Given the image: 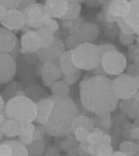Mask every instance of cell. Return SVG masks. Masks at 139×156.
I'll return each mask as SVG.
<instances>
[{
	"label": "cell",
	"mask_w": 139,
	"mask_h": 156,
	"mask_svg": "<svg viewBox=\"0 0 139 156\" xmlns=\"http://www.w3.org/2000/svg\"><path fill=\"white\" fill-rule=\"evenodd\" d=\"M80 101L83 108L95 115H110L117 108L119 100L115 95L111 80L93 76L80 83Z\"/></svg>",
	"instance_id": "cell-1"
},
{
	"label": "cell",
	"mask_w": 139,
	"mask_h": 156,
	"mask_svg": "<svg viewBox=\"0 0 139 156\" xmlns=\"http://www.w3.org/2000/svg\"><path fill=\"white\" fill-rule=\"evenodd\" d=\"M50 98L54 101V108L44 126L45 133L55 137L69 135L71 134V122L79 115L77 104L70 96Z\"/></svg>",
	"instance_id": "cell-2"
},
{
	"label": "cell",
	"mask_w": 139,
	"mask_h": 156,
	"mask_svg": "<svg viewBox=\"0 0 139 156\" xmlns=\"http://www.w3.org/2000/svg\"><path fill=\"white\" fill-rule=\"evenodd\" d=\"M5 113L8 119L17 123H33L37 117L36 102L24 95H15L5 103Z\"/></svg>",
	"instance_id": "cell-3"
},
{
	"label": "cell",
	"mask_w": 139,
	"mask_h": 156,
	"mask_svg": "<svg viewBox=\"0 0 139 156\" xmlns=\"http://www.w3.org/2000/svg\"><path fill=\"white\" fill-rule=\"evenodd\" d=\"M70 52L73 64L80 71L93 70L100 64L101 55L98 47L92 43L81 44Z\"/></svg>",
	"instance_id": "cell-4"
},
{
	"label": "cell",
	"mask_w": 139,
	"mask_h": 156,
	"mask_svg": "<svg viewBox=\"0 0 139 156\" xmlns=\"http://www.w3.org/2000/svg\"><path fill=\"white\" fill-rule=\"evenodd\" d=\"M98 35L99 29L95 23L83 22L77 28L70 31L66 39L67 47L71 50L81 44L92 43L96 38H97Z\"/></svg>",
	"instance_id": "cell-5"
},
{
	"label": "cell",
	"mask_w": 139,
	"mask_h": 156,
	"mask_svg": "<svg viewBox=\"0 0 139 156\" xmlns=\"http://www.w3.org/2000/svg\"><path fill=\"white\" fill-rule=\"evenodd\" d=\"M111 87L119 101L131 99L138 92L139 76H131L121 74L111 80Z\"/></svg>",
	"instance_id": "cell-6"
},
{
	"label": "cell",
	"mask_w": 139,
	"mask_h": 156,
	"mask_svg": "<svg viewBox=\"0 0 139 156\" xmlns=\"http://www.w3.org/2000/svg\"><path fill=\"white\" fill-rule=\"evenodd\" d=\"M101 67L106 75L119 76L127 69V59L117 50H112L101 57Z\"/></svg>",
	"instance_id": "cell-7"
},
{
	"label": "cell",
	"mask_w": 139,
	"mask_h": 156,
	"mask_svg": "<svg viewBox=\"0 0 139 156\" xmlns=\"http://www.w3.org/2000/svg\"><path fill=\"white\" fill-rule=\"evenodd\" d=\"M22 12L25 18V24L37 30L43 28L46 20L50 17L45 12L44 5L36 2L23 8Z\"/></svg>",
	"instance_id": "cell-8"
},
{
	"label": "cell",
	"mask_w": 139,
	"mask_h": 156,
	"mask_svg": "<svg viewBox=\"0 0 139 156\" xmlns=\"http://www.w3.org/2000/svg\"><path fill=\"white\" fill-rule=\"evenodd\" d=\"M130 11L127 16L117 20L121 33L137 35L139 32V2L137 0L130 1Z\"/></svg>",
	"instance_id": "cell-9"
},
{
	"label": "cell",
	"mask_w": 139,
	"mask_h": 156,
	"mask_svg": "<svg viewBox=\"0 0 139 156\" xmlns=\"http://www.w3.org/2000/svg\"><path fill=\"white\" fill-rule=\"evenodd\" d=\"M65 44L59 38L56 37L52 44L46 49H42L38 50V56L39 60L45 62H53L57 63L59 57L65 52Z\"/></svg>",
	"instance_id": "cell-10"
},
{
	"label": "cell",
	"mask_w": 139,
	"mask_h": 156,
	"mask_svg": "<svg viewBox=\"0 0 139 156\" xmlns=\"http://www.w3.org/2000/svg\"><path fill=\"white\" fill-rule=\"evenodd\" d=\"M130 2L127 0H113L110 2L106 9V19L110 22L117 20L128 15L130 11Z\"/></svg>",
	"instance_id": "cell-11"
},
{
	"label": "cell",
	"mask_w": 139,
	"mask_h": 156,
	"mask_svg": "<svg viewBox=\"0 0 139 156\" xmlns=\"http://www.w3.org/2000/svg\"><path fill=\"white\" fill-rule=\"evenodd\" d=\"M17 72V63L10 54L0 53V84L11 81Z\"/></svg>",
	"instance_id": "cell-12"
},
{
	"label": "cell",
	"mask_w": 139,
	"mask_h": 156,
	"mask_svg": "<svg viewBox=\"0 0 139 156\" xmlns=\"http://www.w3.org/2000/svg\"><path fill=\"white\" fill-rule=\"evenodd\" d=\"M4 28L11 31L22 30L25 25V18L21 10H10L6 15L5 18L1 21Z\"/></svg>",
	"instance_id": "cell-13"
},
{
	"label": "cell",
	"mask_w": 139,
	"mask_h": 156,
	"mask_svg": "<svg viewBox=\"0 0 139 156\" xmlns=\"http://www.w3.org/2000/svg\"><path fill=\"white\" fill-rule=\"evenodd\" d=\"M45 12L51 18L64 19L68 11V0H47L45 5Z\"/></svg>",
	"instance_id": "cell-14"
},
{
	"label": "cell",
	"mask_w": 139,
	"mask_h": 156,
	"mask_svg": "<svg viewBox=\"0 0 139 156\" xmlns=\"http://www.w3.org/2000/svg\"><path fill=\"white\" fill-rule=\"evenodd\" d=\"M21 52L34 53L41 50V40L35 30H27L21 37Z\"/></svg>",
	"instance_id": "cell-15"
},
{
	"label": "cell",
	"mask_w": 139,
	"mask_h": 156,
	"mask_svg": "<svg viewBox=\"0 0 139 156\" xmlns=\"http://www.w3.org/2000/svg\"><path fill=\"white\" fill-rule=\"evenodd\" d=\"M41 77L46 86L50 87L52 84L58 81L62 76V73L57 63L45 62L41 67Z\"/></svg>",
	"instance_id": "cell-16"
},
{
	"label": "cell",
	"mask_w": 139,
	"mask_h": 156,
	"mask_svg": "<svg viewBox=\"0 0 139 156\" xmlns=\"http://www.w3.org/2000/svg\"><path fill=\"white\" fill-rule=\"evenodd\" d=\"M37 106V117L36 122L39 125L45 126L49 121L50 115L54 108V101L51 98H45L36 102Z\"/></svg>",
	"instance_id": "cell-17"
},
{
	"label": "cell",
	"mask_w": 139,
	"mask_h": 156,
	"mask_svg": "<svg viewBox=\"0 0 139 156\" xmlns=\"http://www.w3.org/2000/svg\"><path fill=\"white\" fill-rule=\"evenodd\" d=\"M0 156H29V154L20 141L7 140L0 143Z\"/></svg>",
	"instance_id": "cell-18"
},
{
	"label": "cell",
	"mask_w": 139,
	"mask_h": 156,
	"mask_svg": "<svg viewBox=\"0 0 139 156\" xmlns=\"http://www.w3.org/2000/svg\"><path fill=\"white\" fill-rule=\"evenodd\" d=\"M17 44V36L4 27H0V53L9 54Z\"/></svg>",
	"instance_id": "cell-19"
},
{
	"label": "cell",
	"mask_w": 139,
	"mask_h": 156,
	"mask_svg": "<svg viewBox=\"0 0 139 156\" xmlns=\"http://www.w3.org/2000/svg\"><path fill=\"white\" fill-rule=\"evenodd\" d=\"M117 107L130 119H137L139 115L138 92L131 99L119 101Z\"/></svg>",
	"instance_id": "cell-20"
},
{
	"label": "cell",
	"mask_w": 139,
	"mask_h": 156,
	"mask_svg": "<svg viewBox=\"0 0 139 156\" xmlns=\"http://www.w3.org/2000/svg\"><path fill=\"white\" fill-rule=\"evenodd\" d=\"M57 64L61 70L62 76H73V75L81 72L78 68L73 64L71 58L70 50H66L59 57Z\"/></svg>",
	"instance_id": "cell-21"
},
{
	"label": "cell",
	"mask_w": 139,
	"mask_h": 156,
	"mask_svg": "<svg viewBox=\"0 0 139 156\" xmlns=\"http://www.w3.org/2000/svg\"><path fill=\"white\" fill-rule=\"evenodd\" d=\"M36 126L33 123H19L18 128V138L23 145L28 147L34 140V133Z\"/></svg>",
	"instance_id": "cell-22"
},
{
	"label": "cell",
	"mask_w": 139,
	"mask_h": 156,
	"mask_svg": "<svg viewBox=\"0 0 139 156\" xmlns=\"http://www.w3.org/2000/svg\"><path fill=\"white\" fill-rule=\"evenodd\" d=\"M87 142L95 146L101 144V143L111 144V138L110 134H107L105 131L97 128H95L92 131H90Z\"/></svg>",
	"instance_id": "cell-23"
},
{
	"label": "cell",
	"mask_w": 139,
	"mask_h": 156,
	"mask_svg": "<svg viewBox=\"0 0 139 156\" xmlns=\"http://www.w3.org/2000/svg\"><path fill=\"white\" fill-rule=\"evenodd\" d=\"M77 128H83L88 129L89 131H92L96 128L93 118L79 114L71 122V133Z\"/></svg>",
	"instance_id": "cell-24"
},
{
	"label": "cell",
	"mask_w": 139,
	"mask_h": 156,
	"mask_svg": "<svg viewBox=\"0 0 139 156\" xmlns=\"http://www.w3.org/2000/svg\"><path fill=\"white\" fill-rule=\"evenodd\" d=\"M37 33L41 40V44H42L41 50L46 49L49 46H50L56 38L55 31L49 28L39 29L37 30Z\"/></svg>",
	"instance_id": "cell-25"
},
{
	"label": "cell",
	"mask_w": 139,
	"mask_h": 156,
	"mask_svg": "<svg viewBox=\"0 0 139 156\" xmlns=\"http://www.w3.org/2000/svg\"><path fill=\"white\" fill-rule=\"evenodd\" d=\"M51 96L53 97H68L70 96V88L63 81H57L50 86Z\"/></svg>",
	"instance_id": "cell-26"
},
{
	"label": "cell",
	"mask_w": 139,
	"mask_h": 156,
	"mask_svg": "<svg viewBox=\"0 0 139 156\" xmlns=\"http://www.w3.org/2000/svg\"><path fill=\"white\" fill-rule=\"evenodd\" d=\"M18 128H19V123L11 119L6 120L1 126L3 134L7 137H17L18 135Z\"/></svg>",
	"instance_id": "cell-27"
},
{
	"label": "cell",
	"mask_w": 139,
	"mask_h": 156,
	"mask_svg": "<svg viewBox=\"0 0 139 156\" xmlns=\"http://www.w3.org/2000/svg\"><path fill=\"white\" fill-rule=\"evenodd\" d=\"M68 11L65 17H64L63 21L64 20H74L79 17V14L81 12V4L78 1L68 0Z\"/></svg>",
	"instance_id": "cell-28"
},
{
	"label": "cell",
	"mask_w": 139,
	"mask_h": 156,
	"mask_svg": "<svg viewBox=\"0 0 139 156\" xmlns=\"http://www.w3.org/2000/svg\"><path fill=\"white\" fill-rule=\"evenodd\" d=\"M119 151L128 156H137L138 145L133 140H123L119 145Z\"/></svg>",
	"instance_id": "cell-29"
},
{
	"label": "cell",
	"mask_w": 139,
	"mask_h": 156,
	"mask_svg": "<svg viewBox=\"0 0 139 156\" xmlns=\"http://www.w3.org/2000/svg\"><path fill=\"white\" fill-rule=\"evenodd\" d=\"M29 156H40L43 154L45 149V142L44 140H34L33 142L26 147Z\"/></svg>",
	"instance_id": "cell-30"
},
{
	"label": "cell",
	"mask_w": 139,
	"mask_h": 156,
	"mask_svg": "<svg viewBox=\"0 0 139 156\" xmlns=\"http://www.w3.org/2000/svg\"><path fill=\"white\" fill-rule=\"evenodd\" d=\"M93 120H94L95 127H97V128L102 129L104 131L111 128L112 126V118L111 114L104 115H95Z\"/></svg>",
	"instance_id": "cell-31"
},
{
	"label": "cell",
	"mask_w": 139,
	"mask_h": 156,
	"mask_svg": "<svg viewBox=\"0 0 139 156\" xmlns=\"http://www.w3.org/2000/svg\"><path fill=\"white\" fill-rule=\"evenodd\" d=\"M114 152L111 144L101 143L96 146V156H112Z\"/></svg>",
	"instance_id": "cell-32"
},
{
	"label": "cell",
	"mask_w": 139,
	"mask_h": 156,
	"mask_svg": "<svg viewBox=\"0 0 139 156\" xmlns=\"http://www.w3.org/2000/svg\"><path fill=\"white\" fill-rule=\"evenodd\" d=\"M78 151L81 156H96V146L85 141L80 143Z\"/></svg>",
	"instance_id": "cell-33"
},
{
	"label": "cell",
	"mask_w": 139,
	"mask_h": 156,
	"mask_svg": "<svg viewBox=\"0 0 139 156\" xmlns=\"http://www.w3.org/2000/svg\"><path fill=\"white\" fill-rule=\"evenodd\" d=\"M72 133L73 134H74L75 140H76L77 141H78V142L82 143V142L87 141L90 131H89V130L86 129V128H77L76 129L73 130Z\"/></svg>",
	"instance_id": "cell-34"
},
{
	"label": "cell",
	"mask_w": 139,
	"mask_h": 156,
	"mask_svg": "<svg viewBox=\"0 0 139 156\" xmlns=\"http://www.w3.org/2000/svg\"><path fill=\"white\" fill-rule=\"evenodd\" d=\"M135 40H136L135 35H129V34H123L120 32L119 41L123 45H126V46L133 45Z\"/></svg>",
	"instance_id": "cell-35"
},
{
	"label": "cell",
	"mask_w": 139,
	"mask_h": 156,
	"mask_svg": "<svg viewBox=\"0 0 139 156\" xmlns=\"http://www.w3.org/2000/svg\"><path fill=\"white\" fill-rule=\"evenodd\" d=\"M81 75H82V72L78 73V74H76V75H73V76H62V81L64 83L70 86V85H73L74 83H76L78 82V80L81 77Z\"/></svg>",
	"instance_id": "cell-36"
},
{
	"label": "cell",
	"mask_w": 139,
	"mask_h": 156,
	"mask_svg": "<svg viewBox=\"0 0 139 156\" xmlns=\"http://www.w3.org/2000/svg\"><path fill=\"white\" fill-rule=\"evenodd\" d=\"M21 1H11V0H1L0 5H4L8 11L10 10H17L20 6Z\"/></svg>",
	"instance_id": "cell-37"
},
{
	"label": "cell",
	"mask_w": 139,
	"mask_h": 156,
	"mask_svg": "<svg viewBox=\"0 0 139 156\" xmlns=\"http://www.w3.org/2000/svg\"><path fill=\"white\" fill-rule=\"evenodd\" d=\"M43 28H49L50 30H54V31H57V30H58L59 28H60V25H59V23L58 22L54 19V18H51V17H49L47 20H46V22L45 23V25H44V27Z\"/></svg>",
	"instance_id": "cell-38"
},
{
	"label": "cell",
	"mask_w": 139,
	"mask_h": 156,
	"mask_svg": "<svg viewBox=\"0 0 139 156\" xmlns=\"http://www.w3.org/2000/svg\"><path fill=\"white\" fill-rule=\"evenodd\" d=\"M97 47H98V50H99V53H100L101 57L104 56V54H106V53L110 52V51L117 50V48H116V46H115V45L110 44L97 45Z\"/></svg>",
	"instance_id": "cell-39"
},
{
	"label": "cell",
	"mask_w": 139,
	"mask_h": 156,
	"mask_svg": "<svg viewBox=\"0 0 139 156\" xmlns=\"http://www.w3.org/2000/svg\"><path fill=\"white\" fill-rule=\"evenodd\" d=\"M129 135L130 139L134 140H137L139 139V128L138 126L136 124H133L129 128Z\"/></svg>",
	"instance_id": "cell-40"
},
{
	"label": "cell",
	"mask_w": 139,
	"mask_h": 156,
	"mask_svg": "<svg viewBox=\"0 0 139 156\" xmlns=\"http://www.w3.org/2000/svg\"><path fill=\"white\" fill-rule=\"evenodd\" d=\"M7 13H8V10L4 5H0V22L5 18Z\"/></svg>",
	"instance_id": "cell-41"
},
{
	"label": "cell",
	"mask_w": 139,
	"mask_h": 156,
	"mask_svg": "<svg viewBox=\"0 0 139 156\" xmlns=\"http://www.w3.org/2000/svg\"><path fill=\"white\" fill-rule=\"evenodd\" d=\"M5 102L4 98L0 95V112L1 113L5 111Z\"/></svg>",
	"instance_id": "cell-42"
},
{
	"label": "cell",
	"mask_w": 139,
	"mask_h": 156,
	"mask_svg": "<svg viewBox=\"0 0 139 156\" xmlns=\"http://www.w3.org/2000/svg\"><path fill=\"white\" fill-rule=\"evenodd\" d=\"M5 121H6L5 116V115H3V114L0 112V127L3 125V123L5 122Z\"/></svg>",
	"instance_id": "cell-43"
},
{
	"label": "cell",
	"mask_w": 139,
	"mask_h": 156,
	"mask_svg": "<svg viewBox=\"0 0 139 156\" xmlns=\"http://www.w3.org/2000/svg\"><path fill=\"white\" fill-rule=\"evenodd\" d=\"M112 156H128L127 154H123L122 152H120V151H116V152H114V154H112Z\"/></svg>",
	"instance_id": "cell-44"
},
{
	"label": "cell",
	"mask_w": 139,
	"mask_h": 156,
	"mask_svg": "<svg viewBox=\"0 0 139 156\" xmlns=\"http://www.w3.org/2000/svg\"><path fill=\"white\" fill-rule=\"evenodd\" d=\"M3 132H2V129H1V127H0V139H2V137H3Z\"/></svg>",
	"instance_id": "cell-45"
}]
</instances>
